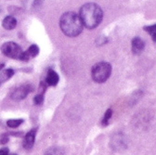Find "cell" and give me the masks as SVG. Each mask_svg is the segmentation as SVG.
<instances>
[{"label":"cell","mask_w":156,"mask_h":155,"mask_svg":"<svg viewBox=\"0 0 156 155\" xmlns=\"http://www.w3.org/2000/svg\"><path fill=\"white\" fill-rule=\"evenodd\" d=\"M58 81H60V76H58V74L54 70L49 69L48 71L47 77H46V84L48 86H55L58 85Z\"/></svg>","instance_id":"cell-8"},{"label":"cell","mask_w":156,"mask_h":155,"mask_svg":"<svg viewBox=\"0 0 156 155\" xmlns=\"http://www.w3.org/2000/svg\"><path fill=\"white\" fill-rule=\"evenodd\" d=\"M44 155H65L64 151L60 148H50L48 150Z\"/></svg>","instance_id":"cell-13"},{"label":"cell","mask_w":156,"mask_h":155,"mask_svg":"<svg viewBox=\"0 0 156 155\" xmlns=\"http://www.w3.org/2000/svg\"><path fill=\"white\" fill-rule=\"evenodd\" d=\"M2 25L6 30H13L17 25V21H16V19L14 17L8 16L3 20Z\"/></svg>","instance_id":"cell-10"},{"label":"cell","mask_w":156,"mask_h":155,"mask_svg":"<svg viewBox=\"0 0 156 155\" xmlns=\"http://www.w3.org/2000/svg\"><path fill=\"white\" fill-rule=\"evenodd\" d=\"M145 48L144 41L140 37H135L132 40V52L135 55L140 54Z\"/></svg>","instance_id":"cell-9"},{"label":"cell","mask_w":156,"mask_h":155,"mask_svg":"<svg viewBox=\"0 0 156 155\" xmlns=\"http://www.w3.org/2000/svg\"><path fill=\"white\" fill-rule=\"evenodd\" d=\"M33 91V86L31 84H24L18 86L11 94V99L16 101L24 100L29 93Z\"/></svg>","instance_id":"cell-5"},{"label":"cell","mask_w":156,"mask_h":155,"mask_svg":"<svg viewBox=\"0 0 156 155\" xmlns=\"http://www.w3.org/2000/svg\"><path fill=\"white\" fill-rule=\"evenodd\" d=\"M3 67H4V64H3V63L0 64V70H2V69H3Z\"/></svg>","instance_id":"cell-19"},{"label":"cell","mask_w":156,"mask_h":155,"mask_svg":"<svg viewBox=\"0 0 156 155\" xmlns=\"http://www.w3.org/2000/svg\"><path fill=\"white\" fill-rule=\"evenodd\" d=\"M43 101H44V94H38L34 97V102L36 105L42 104Z\"/></svg>","instance_id":"cell-16"},{"label":"cell","mask_w":156,"mask_h":155,"mask_svg":"<svg viewBox=\"0 0 156 155\" xmlns=\"http://www.w3.org/2000/svg\"><path fill=\"white\" fill-rule=\"evenodd\" d=\"M9 151L7 148H3L0 150V155H9Z\"/></svg>","instance_id":"cell-18"},{"label":"cell","mask_w":156,"mask_h":155,"mask_svg":"<svg viewBox=\"0 0 156 155\" xmlns=\"http://www.w3.org/2000/svg\"><path fill=\"white\" fill-rule=\"evenodd\" d=\"M9 142V138H8V135H3L1 138H0V144L1 145H5L6 143Z\"/></svg>","instance_id":"cell-17"},{"label":"cell","mask_w":156,"mask_h":155,"mask_svg":"<svg viewBox=\"0 0 156 155\" xmlns=\"http://www.w3.org/2000/svg\"><path fill=\"white\" fill-rule=\"evenodd\" d=\"M112 109L107 110V111L104 114V117L102 119V122H101V124H102L103 126H107L109 125V121L112 118Z\"/></svg>","instance_id":"cell-14"},{"label":"cell","mask_w":156,"mask_h":155,"mask_svg":"<svg viewBox=\"0 0 156 155\" xmlns=\"http://www.w3.org/2000/svg\"><path fill=\"white\" fill-rule=\"evenodd\" d=\"M39 54V48L36 45H32L30 48H27V50L23 51L22 61L28 62L31 59H34L37 55Z\"/></svg>","instance_id":"cell-6"},{"label":"cell","mask_w":156,"mask_h":155,"mask_svg":"<svg viewBox=\"0 0 156 155\" xmlns=\"http://www.w3.org/2000/svg\"><path fill=\"white\" fill-rule=\"evenodd\" d=\"M112 73V66L110 63L101 62L93 66L91 74L96 83H104L108 80Z\"/></svg>","instance_id":"cell-3"},{"label":"cell","mask_w":156,"mask_h":155,"mask_svg":"<svg viewBox=\"0 0 156 155\" xmlns=\"http://www.w3.org/2000/svg\"><path fill=\"white\" fill-rule=\"evenodd\" d=\"M14 74V71L12 69H6L0 72V86L10 79Z\"/></svg>","instance_id":"cell-11"},{"label":"cell","mask_w":156,"mask_h":155,"mask_svg":"<svg viewBox=\"0 0 156 155\" xmlns=\"http://www.w3.org/2000/svg\"><path fill=\"white\" fill-rule=\"evenodd\" d=\"M9 155H17V154H10V153H9Z\"/></svg>","instance_id":"cell-20"},{"label":"cell","mask_w":156,"mask_h":155,"mask_svg":"<svg viewBox=\"0 0 156 155\" xmlns=\"http://www.w3.org/2000/svg\"><path fill=\"white\" fill-rule=\"evenodd\" d=\"M36 128L32 129L31 131H29L24 137V140H23V147L27 150L32 149V147L34 144V140H35V136H36Z\"/></svg>","instance_id":"cell-7"},{"label":"cell","mask_w":156,"mask_h":155,"mask_svg":"<svg viewBox=\"0 0 156 155\" xmlns=\"http://www.w3.org/2000/svg\"><path fill=\"white\" fill-rule=\"evenodd\" d=\"M79 17L83 26L88 29H94L101 23L103 12L99 5L95 3H87L81 8Z\"/></svg>","instance_id":"cell-1"},{"label":"cell","mask_w":156,"mask_h":155,"mask_svg":"<svg viewBox=\"0 0 156 155\" xmlns=\"http://www.w3.org/2000/svg\"><path fill=\"white\" fill-rule=\"evenodd\" d=\"M1 51L2 53L11 59H16V60H21L23 58V51L22 48L20 47L18 44L14 42H7L1 47Z\"/></svg>","instance_id":"cell-4"},{"label":"cell","mask_w":156,"mask_h":155,"mask_svg":"<svg viewBox=\"0 0 156 155\" xmlns=\"http://www.w3.org/2000/svg\"><path fill=\"white\" fill-rule=\"evenodd\" d=\"M23 123V119H12V120H9L7 122V125H8V126L11 127V128H16L19 125H21Z\"/></svg>","instance_id":"cell-15"},{"label":"cell","mask_w":156,"mask_h":155,"mask_svg":"<svg viewBox=\"0 0 156 155\" xmlns=\"http://www.w3.org/2000/svg\"><path fill=\"white\" fill-rule=\"evenodd\" d=\"M60 26L63 33L70 37H75L79 35L83 31V23L79 15L74 12L64 13L60 20Z\"/></svg>","instance_id":"cell-2"},{"label":"cell","mask_w":156,"mask_h":155,"mask_svg":"<svg viewBox=\"0 0 156 155\" xmlns=\"http://www.w3.org/2000/svg\"><path fill=\"white\" fill-rule=\"evenodd\" d=\"M144 30L151 34L152 41L154 43H156V24L150 25V26H146V27H144Z\"/></svg>","instance_id":"cell-12"}]
</instances>
